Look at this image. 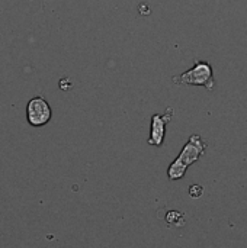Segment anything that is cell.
I'll use <instances>...</instances> for the list:
<instances>
[{"label": "cell", "instance_id": "obj_1", "mask_svg": "<svg viewBox=\"0 0 247 248\" xmlns=\"http://www.w3.org/2000/svg\"><path fill=\"white\" fill-rule=\"evenodd\" d=\"M207 151V142L201 138V135L194 134L182 148L178 158L169 166L167 176L170 180H179L185 176L186 170L197 163Z\"/></svg>", "mask_w": 247, "mask_h": 248}, {"label": "cell", "instance_id": "obj_2", "mask_svg": "<svg viewBox=\"0 0 247 248\" xmlns=\"http://www.w3.org/2000/svg\"><path fill=\"white\" fill-rule=\"evenodd\" d=\"M176 86H202L210 92L214 90L215 80H214V70L208 61H197L195 65L172 78Z\"/></svg>", "mask_w": 247, "mask_h": 248}, {"label": "cell", "instance_id": "obj_3", "mask_svg": "<svg viewBox=\"0 0 247 248\" xmlns=\"http://www.w3.org/2000/svg\"><path fill=\"white\" fill-rule=\"evenodd\" d=\"M51 119V108L48 102L41 97H32L26 106V121L32 126H44Z\"/></svg>", "mask_w": 247, "mask_h": 248}, {"label": "cell", "instance_id": "obj_4", "mask_svg": "<svg viewBox=\"0 0 247 248\" xmlns=\"http://www.w3.org/2000/svg\"><path fill=\"white\" fill-rule=\"evenodd\" d=\"M172 118H173V109L172 108H167L163 115H153L151 116V131H150V138L147 141L150 145L160 147L163 144L165 135H166V125L172 121Z\"/></svg>", "mask_w": 247, "mask_h": 248}, {"label": "cell", "instance_id": "obj_5", "mask_svg": "<svg viewBox=\"0 0 247 248\" xmlns=\"http://www.w3.org/2000/svg\"><path fill=\"white\" fill-rule=\"evenodd\" d=\"M167 224L170 225H176V227H183L185 219H183V214L178 212V211H170L166 217Z\"/></svg>", "mask_w": 247, "mask_h": 248}, {"label": "cell", "instance_id": "obj_6", "mask_svg": "<svg viewBox=\"0 0 247 248\" xmlns=\"http://www.w3.org/2000/svg\"><path fill=\"white\" fill-rule=\"evenodd\" d=\"M202 193H204V187L199 186V185H192V186L189 187V195H191L192 198H195V199L201 198Z\"/></svg>", "mask_w": 247, "mask_h": 248}, {"label": "cell", "instance_id": "obj_7", "mask_svg": "<svg viewBox=\"0 0 247 248\" xmlns=\"http://www.w3.org/2000/svg\"><path fill=\"white\" fill-rule=\"evenodd\" d=\"M138 10H140L141 15H148V13H150V9H148L147 3H141V4L138 6Z\"/></svg>", "mask_w": 247, "mask_h": 248}]
</instances>
